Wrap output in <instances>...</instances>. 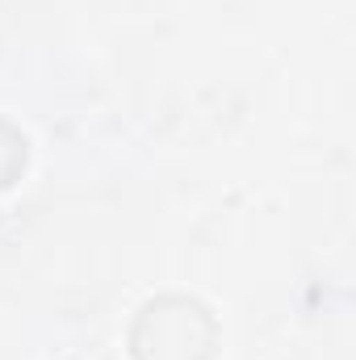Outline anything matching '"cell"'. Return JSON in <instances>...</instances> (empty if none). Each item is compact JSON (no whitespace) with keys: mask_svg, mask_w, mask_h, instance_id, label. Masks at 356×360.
I'll return each instance as SVG.
<instances>
[{"mask_svg":"<svg viewBox=\"0 0 356 360\" xmlns=\"http://www.w3.org/2000/svg\"><path fill=\"white\" fill-rule=\"evenodd\" d=\"M130 360H218L222 327L193 293H155L130 319Z\"/></svg>","mask_w":356,"mask_h":360,"instance_id":"obj_1","label":"cell"},{"mask_svg":"<svg viewBox=\"0 0 356 360\" xmlns=\"http://www.w3.org/2000/svg\"><path fill=\"white\" fill-rule=\"evenodd\" d=\"M25 168H30V139L0 117V193L25 176Z\"/></svg>","mask_w":356,"mask_h":360,"instance_id":"obj_2","label":"cell"}]
</instances>
